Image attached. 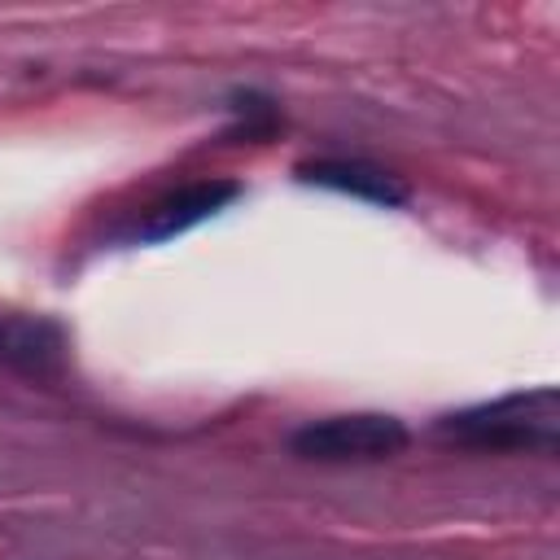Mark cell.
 Instances as JSON below:
<instances>
[{
  "label": "cell",
  "mask_w": 560,
  "mask_h": 560,
  "mask_svg": "<svg viewBox=\"0 0 560 560\" xmlns=\"http://www.w3.org/2000/svg\"><path fill=\"white\" fill-rule=\"evenodd\" d=\"M438 433L477 451H556L560 442V394L556 385L512 389L490 402L459 407L438 420Z\"/></svg>",
  "instance_id": "obj_1"
},
{
  "label": "cell",
  "mask_w": 560,
  "mask_h": 560,
  "mask_svg": "<svg viewBox=\"0 0 560 560\" xmlns=\"http://www.w3.org/2000/svg\"><path fill=\"white\" fill-rule=\"evenodd\" d=\"M407 442L411 433L398 416L346 411V416H324V420H306L302 429H293L289 451L315 464H376V459L398 455Z\"/></svg>",
  "instance_id": "obj_2"
},
{
  "label": "cell",
  "mask_w": 560,
  "mask_h": 560,
  "mask_svg": "<svg viewBox=\"0 0 560 560\" xmlns=\"http://www.w3.org/2000/svg\"><path fill=\"white\" fill-rule=\"evenodd\" d=\"M236 192H241V188H236L232 179H201V184H188V188H179L175 197H166L162 206H153L136 236H140V241H171V236H179V232L206 223L210 214H219L228 201H236Z\"/></svg>",
  "instance_id": "obj_3"
},
{
  "label": "cell",
  "mask_w": 560,
  "mask_h": 560,
  "mask_svg": "<svg viewBox=\"0 0 560 560\" xmlns=\"http://www.w3.org/2000/svg\"><path fill=\"white\" fill-rule=\"evenodd\" d=\"M298 175L306 184H319V188H332V192H346V197H359V201H372V206H402L407 201V184H398L389 171H381L372 162H359V158L302 162Z\"/></svg>",
  "instance_id": "obj_4"
},
{
  "label": "cell",
  "mask_w": 560,
  "mask_h": 560,
  "mask_svg": "<svg viewBox=\"0 0 560 560\" xmlns=\"http://www.w3.org/2000/svg\"><path fill=\"white\" fill-rule=\"evenodd\" d=\"M44 354H57V337L44 324H0V359L39 368Z\"/></svg>",
  "instance_id": "obj_5"
}]
</instances>
